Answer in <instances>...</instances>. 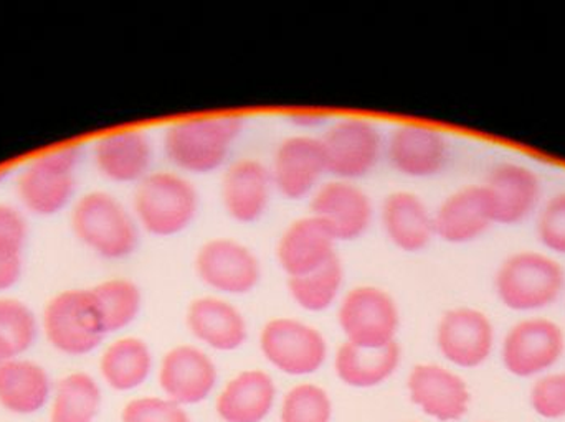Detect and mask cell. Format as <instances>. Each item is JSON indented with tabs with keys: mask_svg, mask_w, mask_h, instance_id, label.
<instances>
[{
	"mask_svg": "<svg viewBox=\"0 0 565 422\" xmlns=\"http://www.w3.org/2000/svg\"><path fill=\"white\" fill-rule=\"evenodd\" d=\"M244 126V118L234 115L182 119L166 129L162 149L181 174H214L227 164Z\"/></svg>",
	"mask_w": 565,
	"mask_h": 422,
	"instance_id": "6da1fadb",
	"label": "cell"
},
{
	"mask_svg": "<svg viewBox=\"0 0 565 422\" xmlns=\"http://www.w3.org/2000/svg\"><path fill=\"white\" fill-rule=\"evenodd\" d=\"M70 226L88 251L109 261L135 255L141 236L131 208L105 191L86 192L76 197L70 208Z\"/></svg>",
	"mask_w": 565,
	"mask_h": 422,
	"instance_id": "7a4b0ae2",
	"label": "cell"
},
{
	"mask_svg": "<svg viewBox=\"0 0 565 422\" xmlns=\"http://www.w3.org/2000/svg\"><path fill=\"white\" fill-rule=\"evenodd\" d=\"M493 288L504 307L534 314L550 309L563 297L565 271L556 256L537 249H521L500 262Z\"/></svg>",
	"mask_w": 565,
	"mask_h": 422,
	"instance_id": "3957f363",
	"label": "cell"
},
{
	"mask_svg": "<svg viewBox=\"0 0 565 422\" xmlns=\"http://www.w3.org/2000/svg\"><path fill=\"white\" fill-rule=\"evenodd\" d=\"M79 162L82 149L78 145H62L26 162L17 174L19 207L26 215L42 218L72 208L76 201Z\"/></svg>",
	"mask_w": 565,
	"mask_h": 422,
	"instance_id": "277c9868",
	"label": "cell"
},
{
	"mask_svg": "<svg viewBox=\"0 0 565 422\" xmlns=\"http://www.w3.org/2000/svg\"><path fill=\"white\" fill-rule=\"evenodd\" d=\"M201 208L198 188L181 172L152 171L139 182L131 210L139 228L156 238H172L195 221Z\"/></svg>",
	"mask_w": 565,
	"mask_h": 422,
	"instance_id": "5b68a950",
	"label": "cell"
},
{
	"mask_svg": "<svg viewBox=\"0 0 565 422\" xmlns=\"http://www.w3.org/2000/svg\"><path fill=\"white\" fill-rule=\"evenodd\" d=\"M40 331L66 357L93 354L108 335L92 289L56 292L43 307Z\"/></svg>",
	"mask_w": 565,
	"mask_h": 422,
	"instance_id": "8992f818",
	"label": "cell"
},
{
	"mask_svg": "<svg viewBox=\"0 0 565 422\" xmlns=\"http://www.w3.org/2000/svg\"><path fill=\"white\" fill-rule=\"evenodd\" d=\"M328 174L338 181L367 177L385 154V141L374 122L344 118L332 122L321 136Z\"/></svg>",
	"mask_w": 565,
	"mask_h": 422,
	"instance_id": "52a82bcc",
	"label": "cell"
},
{
	"mask_svg": "<svg viewBox=\"0 0 565 422\" xmlns=\"http://www.w3.org/2000/svg\"><path fill=\"white\" fill-rule=\"evenodd\" d=\"M565 351L564 328L546 317H527L514 324L501 344V361L518 378L550 374Z\"/></svg>",
	"mask_w": 565,
	"mask_h": 422,
	"instance_id": "ba28073f",
	"label": "cell"
},
{
	"mask_svg": "<svg viewBox=\"0 0 565 422\" xmlns=\"http://www.w3.org/2000/svg\"><path fill=\"white\" fill-rule=\"evenodd\" d=\"M338 317L349 344L364 348L392 344L401 325L397 302L375 285L352 288L342 297Z\"/></svg>",
	"mask_w": 565,
	"mask_h": 422,
	"instance_id": "9c48e42d",
	"label": "cell"
},
{
	"mask_svg": "<svg viewBox=\"0 0 565 422\" xmlns=\"http://www.w3.org/2000/svg\"><path fill=\"white\" fill-rule=\"evenodd\" d=\"M194 271L202 284L227 295H244L260 284L262 262L254 249L234 238L209 239L195 252Z\"/></svg>",
	"mask_w": 565,
	"mask_h": 422,
	"instance_id": "30bf717a",
	"label": "cell"
},
{
	"mask_svg": "<svg viewBox=\"0 0 565 422\" xmlns=\"http://www.w3.org/2000/svg\"><path fill=\"white\" fill-rule=\"evenodd\" d=\"M264 357L292 377L316 374L328 357V344L318 328L295 318H274L260 335Z\"/></svg>",
	"mask_w": 565,
	"mask_h": 422,
	"instance_id": "8fae6325",
	"label": "cell"
},
{
	"mask_svg": "<svg viewBox=\"0 0 565 422\" xmlns=\"http://www.w3.org/2000/svg\"><path fill=\"white\" fill-rule=\"evenodd\" d=\"M497 332L490 315L480 309H450L437 327V345L445 360L465 370H473L490 360Z\"/></svg>",
	"mask_w": 565,
	"mask_h": 422,
	"instance_id": "7c38bea8",
	"label": "cell"
},
{
	"mask_svg": "<svg viewBox=\"0 0 565 422\" xmlns=\"http://www.w3.org/2000/svg\"><path fill=\"white\" fill-rule=\"evenodd\" d=\"M309 215L331 232L335 242L355 241L371 228L374 205L355 182L332 178L311 195Z\"/></svg>",
	"mask_w": 565,
	"mask_h": 422,
	"instance_id": "4fadbf2b",
	"label": "cell"
},
{
	"mask_svg": "<svg viewBox=\"0 0 565 422\" xmlns=\"http://www.w3.org/2000/svg\"><path fill=\"white\" fill-rule=\"evenodd\" d=\"M385 155L397 174L430 178L450 161V141L444 131L420 122L397 126L385 142Z\"/></svg>",
	"mask_w": 565,
	"mask_h": 422,
	"instance_id": "5bb4252c",
	"label": "cell"
},
{
	"mask_svg": "<svg viewBox=\"0 0 565 422\" xmlns=\"http://www.w3.org/2000/svg\"><path fill=\"white\" fill-rule=\"evenodd\" d=\"M483 185L490 195L497 225H521L536 216L544 202L543 178L534 169L518 162L494 165Z\"/></svg>",
	"mask_w": 565,
	"mask_h": 422,
	"instance_id": "9a60e30c",
	"label": "cell"
},
{
	"mask_svg": "<svg viewBox=\"0 0 565 422\" xmlns=\"http://www.w3.org/2000/svg\"><path fill=\"white\" fill-rule=\"evenodd\" d=\"M275 191L288 201H302L318 191L328 175L321 139L298 134L282 139L271 162Z\"/></svg>",
	"mask_w": 565,
	"mask_h": 422,
	"instance_id": "2e32d148",
	"label": "cell"
},
{
	"mask_svg": "<svg viewBox=\"0 0 565 422\" xmlns=\"http://www.w3.org/2000/svg\"><path fill=\"white\" fill-rule=\"evenodd\" d=\"M92 159L106 181L136 187L152 172L154 145L148 132L141 129H118L93 142Z\"/></svg>",
	"mask_w": 565,
	"mask_h": 422,
	"instance_id": "e0dca14e",
	"label": "cell"
},
{
	"mask_svg": "<svg viewBox=\"0 0 565 422\" xmlns=\"http://www.w3.org/2000/svg\"><path fill=\"white\" fill-rule=\"evenodd\" d=\"M434 219L435 235L448 245H470L497 226L483 184L451 192L434 212Z\"/></svg>",
	"mask_w": 565,
	"mask_h": 422,
	"instance_id": "ac0fdd59",
	"label": "cell"
},
{
	"mask_svg": "<svg viewBox=\"0 0 565 422\" xmlns=\"http://www.w3.org/2000/svg\"><path fill=\"white\" fill-rule=\"evenodd\" d=\"M274 191L270 169L258 159H237L222 175V205L225 213L242 225H252L264 218Z\"/></svg>",
	"mask_w": 565,
	"mask_h": 422,
	"instance_id": "d6986e66",
	"label": "cell"
},
{
	"mask_svg": "<svg viewBox=\"0 0 565 422\" xmlns=\"http://www.w3.org/2000/svg\"><path fill=\"white\" fill-rule=\"evenodd\" d=\"M407 388L412 403L441 422L461 420L470 408L471 394L463 378L440 365L412 368Z\"/></svg>",
	"mask_w": 565,
	"mask_h": 422,
	"instance_id": "ffe728a7",
	"label": "cell"
},
{
	"mask_svg": "<svg viewBox=\"0 0 565 422\" xmlns=\"http://www.w3.org/2000/svg\"><path fill=\"white\" fill-rule=\"evenodd\" d=\"M217 377L212 358L192 345H179L169 350L159 368V385L169 400L178 404L204 401L214 390Z\"/></svg>",
	"mask_w": 565,
	"mask_h": 422,
	"instance_id": "44dd1931",
	"label": "cell"
},
{
	"mask_svg": "<svg viewBox=\"0 0 565 422\" xmlns=\"http://www.w3.org/2000/svg\"><path fill=\"white\" fill-rule=\"evenodd\" d=\"M335 239L315 218L306 215L286 226L277 245V261L286 278H299L338 256Z\"/></svg>",
	"mask_w": 565,
	"mask_h": 422,
	"instance_id": "7402d4cb",
	"label": "cell"
},
{
	"mask_svg": "<svg viewBox=\"0 0 565 422\" xmlns=\"http://www.w3.org/2000/svg\"><path fill=\"white\" fill-rule=\"evenodd\" d=\"M381 223L388 241L404 252H420L437 238L434 210L414 192H392L382 202Z\"/></svg>",
	"mask_w": 565,
	"mask_h": 422,
	"instance_id": "603a6c76",
	"label": "cell"
},
{
	"mask_svg": "<svg viewBox=\"0 0 565 422\" xmlns=\"http://www.w3.org/2000/svg\"><path fill=\"white\" fill-rule=\"evenodd\" d=\"M188 327L195 338L218 351H234L247 342L244 314L225 299L198 297L189 304Z\"/></svg>",
	"mask_w": 565,
	"mask_h": 422,
	"instance_id": "cb8c5ba5",
	"label": "cell"
},
{
	"mask_svg": "<svg viewBox=\"0 0 565 422\" xmlns=\"http://www.w3.org/2000/svg\"><path fill=\"white\" fill-rule=\"evenodd\" d=\"M49 371L26 358L15 357L0 371V407L19 416L39 413L53 397Z\"/></svg>",
	"mask_w": 565,
	"mask_h": 422,
	"instance_id": "d4e9b609",
	"label": "cell"
},
{
	"mask_svg": "<svg viewBox=\"0 0 565 422\" xmlns=\"http://www.w3.org/2000/svg\"><path fill=\"white\" fill-rule=\"evenodd\" d=\"M277 388L262 370L242 371L228 381L217 400V413L227 422H262L270 413Z\"/></svg>",
	"mask_w": 565,
	"mask_h": 422,
	"instance_id": "484cf974",
	"label": "cell"
},
{
	"mask_svg": "<svg viewBox=\"0 0 565 422\" xmlns=\"http://www.w3.org/2000/svg\"><path fill=\"white\" fill-rule=\"evenodd\" d=\"M401 364V347L397 342L382 348H364L342 344L335 354L334 368L339 380L349 387L372 388L384 383Z\"/></svg>",
	"mask_w": 565,
	"mask_h": 422,
	"instance_id": "4316f807",
	"label": "cell"
},
{
	"mask_svg": "<svg viewBox=\"0 0 565 422\" xmlns=\"http://www.w3.org/2000/svg\"><path fill=\"white\" fill-rule=\"evenodd\" d=\"M151 370V348L138 337L111 342L99 358V374L105 383L116 391L136 390L148 380Z\"/></svg>",
	"mask_w": 565,
	"mask_h": 422,
	"instance_id": "83f0119b",
	"label": "cell"
},
{
	"mask_svg": "<svg viewBox=\"0 0 565 422\" xmlns=\"http://www.w3.org/2000/svg\"><path fill=\"white\" fill-rule=\"evenodd\" d=\"M102 401V388L92 375H66L53 388L50 422H95Z\"/></svg>",
	"mask_w": 565,
	"mask_h": 422,
	"instance_id": "f1b7e54d",
	"label": "cell"
},
{
	"mask_svg": "<svg viewBox=\"0 0 565 422\" xmlns=\"http://www.w3.org/2000/svg\"><path fill=\"white\" fill-rule=\"evenodd\" d=\"M92 292L108 334L129 327L141 314L142 291L131 279L121 275L105 279Z\"/></svg>",
	"mask_w": 565,
	"mask_h": 422,
	"instance_id": "f546056e",
	"label": "cell"
},
{
	"mask_svg": "<svg viewBox=\"0 0 565 422\" xmlns=\"http://www.w3.org/2000/svg\"><path fill=\"white\" fill-rule=\"evenodd\" d=\"M344 284V268L335 256L321 268L299 278L288 279L292 301L308 312H324L334 304Z\"/></svg>",
	"mask_w": 565,
	"mask_h": 422,
	"instance_id": "4dcf8cb0",
	"label": "cell"
},
{
	"mask_svg": "<svg viewBox=\"0 0 565 422\" xmlns=\"http://www.w3.org/2000/svg\"><path fill=\"white\" fill-rule=\"evenodd\" d=\"M40 332L39 317L26 302L0 295V338L17 357H22L35 345Z\"/></svg>",
	"mask_w": 565,
	"mask_h": 422,
	"instance_id": "1f68e13d",
	"label": "cell"
},
{
	"mask_svg": "<svg viewBox=\"0 0 565 422\" xmlns=\"http://www.w3.org/2000/svg\"><path fill=\"white\" fill-rule=\"evenodd\" d=\"M329 421H331V401L328 393L316 385H298L282 400L281 422Z\"/></svg>",
	"mask_w": 565,
	"mask_h": 422,
	"instance_id": "d6a6232c",
	"label": "cell"
},
{
	"mask_svg": "<svg viewBox=\"0 0 565 422\" xmlns=\"http://www.w3.org/2000/svg\"><path fill=\"white\" fill-rule=\"evenodd\" d=\"M536 236L544 251L556 258L565 256V191L544 198L537 210Z\"/></svg>",
	"mask_w": 565,
	"mask_h": 422,
	"instance_id": "836d02e7",
	"label": "cell"
},
{
	"mask_svg": "<svg viewBox=\"0 0 565 422\" xmlns=\"http://www.w3.org/2000/svg\"><path fill=\"white\" fill-rule=\"evenodd\" d=\"M534 413L544 420L565 418V371L537 378L530 394Z\"/></svg>",
	"mask_w": 565,
	"mask_h": 422,
	"instance_id": "e575fe53",
	"label": "cell"
},
{
	"mask_svg": "<svg viewBox=\"0 0 565 422\" xmlns=\"http://www.w3.org/2000/svg\"><path fill=\"white\" fill-rule=\"evenodd\" d=\"M122 422H191L181 404L161 398H139L129 401L121 414Z\"/></svg>",
	"mask_w": 565,
	"mask_h": 422,
	"instance_id": "d590c367",
	"label": "cell"
},
{
	"mask_svg": "<svg viewBox=\"0 0 565 422\" xmlns=\"http://www.w3.org/2000/svg\"><path fill=\"white\" fill-rule=\"evenodd\" d=\"M23 249L25 246L0 238V295L19 284L23 274Z\"/></svg>",
	"mask_w": 565,
	"mask_h": 422,
	"instance_id": "8d00e7d4",
	"label": "cell"
},
{
	"mask_svg": "<svg viewBox=\"0 0 565 422\" xmlns=\"http://www.w3.org/2000/svg\"><path fill=\"white\" fill-rule=\"evenodd\" d=\"M0 238L26 245L29 219L26 213L17 205L0 202Z\"/></svg>",
	"mask_w": 565,
	"mask_h": 422,
	"instance_id": "74e56055",
	"label": "cell"
},
{
	"mask_svg": "<svg viewBox=\"0 0 565 422\" xmlns=\"http://www.w3.org/2000/svg\"><path fill=\"white\" fill-rule=\"evenodd\" d=\"M289 121L302 129H315L326 125L328 116L318 111H295L289 116Z\"/></svg>",
	"mask_w": 565,
	"mask_h": 422,
	"instance_id": "f35d334b",
	"label": "cell"
},
{
	"mask_svg": "<svg viewBox=\"0 0 565 422\" xmlns=\"http://www.w3.org/2000/svg\"><path fill=\"white\" fill-rule=\"evenodd\" d=\"M15 357L17 355L13 354L12 348H10L9 345L0 338V371H2V368Z\"/></svg>",
	"mask_w": 565,
	"mask_h": 422,
	"instance_id": "ab89813d",
	"label": "cell"
}]
</instances>
